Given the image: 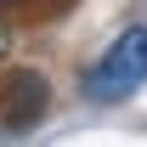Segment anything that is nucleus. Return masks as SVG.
Segmentation results:
<instances>
[{"label": "nucleus", "instance_id": "nucleus-1", "mask_svg": "<svg viewBox=\"0 0 147 147\" xmlns=\"http://www.w3.org/2000/svg\"><path fill=\"white\" fill-rule=\"evenodd\" d=\"M147 85V23H130L96 51V62L79 74V91L91 102H130Z\"/></svg>", "mask_w": 147, "mask_h": 147}, {"label": "nucleus", "instance_id": "nucleus-2", "mask_svg": "<svg viewBox=\"0 0 147 147\" xmlns=\"http://www.w3.org/2000/svg\"><path fill=\"white\" fill-rule=\"evenodd\" d=\"M0 96H6V119H0V125H6V130H28L40 113H45L51 85H45L34 68H17V74H6V91H0Z\"/></svg>", "mask_w": 147, "mask_h": 147}, {"label": "nucleus", "instance_id": "nucleus-3", "mask_svg": "<svg viewBox=\"0 0 147 147\" xmlns=\"http://www.w3.org/2000/svg\"><path fill=\"white\" fill-rule=\"evenodd\" d=\"M6 45H11V40H6V28H0V57H6Z\"/></svg>", "mask_w": 147, "mask_h": 147}, {"label": "nucleus", "instance_id": "nucleus-4", "mask_svg": "<svg viewBox=\"0 0 147 147\" xmlns=\"http://www.w3.org/2000/svg\"><path fill=\"white\" fill-rule=\"evenodd\" d=\"M6 6H17V0H0V11H6Z\"/></svg>", "mask_w": 147, "mask_h": 147}]
</instances>
